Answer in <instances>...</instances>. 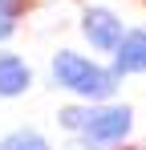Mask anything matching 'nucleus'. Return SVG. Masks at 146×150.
<instances>
[{
    "label": "nucleus",
    "mask_w": 146,
    "mask_h": 150,
    "mask_svg": "<svg viewBox=\"0 0 146 150\" xmlns=\"http://www.w3.org/2000/svg\"><path fill=\"white\" fill-rule=\"evenodd\" d=\"M81 33H85V41L101 53H114L122 45V21L110 12V8H85V16H81Z\"/></svg>",
    "instance_id": "3"
},
{
    "label": "nucleus",
    "mask_w": 146,
    "mask_h": 150,
    "mask_svg": "<svg viewBox=\"0 0 146 150\" xmlns=\"http://www.w3.org/2000/svg\"><path fill=\"white\" fill-rule=\"evenodd\" d=\"M0 150H49V142L41 134H33V130H16V134H8L0 142Z\"/></svg>",
    "instance_id": "6"
},
{
    "label": "nucleus",
    "mask_w": 146,
    "mask_h": 150,
    "mask_svg": "<svg viewBox=\"0 0 146 150\" xmlns=\"http://www.w3.org/2000/svg\"><path fill=\"white\" fill-rule=\"evenodd\" d=\"M53 81L61 89L77 93V98H85V101H106V98H114V89H118V73H110V69L94 65L89 57L69 53V49H61L53 57Z\"/></svg>",
    "instance_id": "1"
},
{
    "label": "nucleus",
    "mask_w": 146,
    "mask_h": 150,
    "mask_svg": "<svg viewBox=\"0 0 146 150\" xmlns=\"http://www.w3.org/2000/svg\"><path fill=\"white\" fill-rule=\"evenodd\" d=\"M94 114H97V110H81V105H73V110L61 114V126H65V130H77V134H85V126L94 122Z\"/></svg>",
    "instance_id": "7"
},
{
    "label": "nucleus",
    "mask_w": 146,
    "mask_h": 150,
    "mask_svg": "<svg viewBox=\"0 0 146 150\" xmlns=\"http://www.w3.org/2000/svg\"><path fill=\"white\" fill-rule=\"evenodd\" d=\"M21 4H24V0H0V12H12V16H16Z\"/></svg>",
    "instance_id": "9"
},
{
    "label": "nucleus",
    "mask_w": 146,
    "mask_h": 150,
    "mask_svg": "<svg viewBox=\"0 0 146 150\" xmlns=\"http://www.w3.org/2000/svg\"><path fill=\"white\" fill-rule=\"evenodd\" d=\"M28 85H33L28 65H24L21 57H12V53H0V98H16Z\"/></svg>",
    "instance_id": "5"
},
{
    "label": "nucleus",
    "mask_w": 146,
    "mask_h": 150,
    "mask_svg": "<svg viewBox=\"0 0 146 150\" xmlns=\"http://www.w3.org/2000/svg\"><path fill=\"white\" fill-rule=\"evenodd\" d=\"M12 28H16L12 12H0V41H4V37H12Z\"/></svg>",
    "instance_id": "8"
},
{
    "label": "nucleus",
    "mask_w": 146,
    "mask_h": 150,
    "mask_svg": "<svg viewBox=\"0 0 146 150\" xmlns=\"http://www.w3.org/2000/svg\"><path fill=\"white\" fill-rule=\"evenodd\" d=\"M130 105H106V110H97L94 114V122L85 126V150H110V146H118L122 138L130 134Z\"/></svg>",
    "instance_id": "2"
},
{
    "label": "nucleus",
    "mask_w": 146,
    "mask_h": 150,
    "mask_svg": "<svg viewBox=\"0 0 146 150\" xmlns=\"http://www.w3.org/2000/svg\"><path fill=\"white\" fill-rule=\"evenodd\" d=\"M114 73H146V28H130L114 49Z\"/></svg>",
    "instance_id": "4"
}]
</instances>
